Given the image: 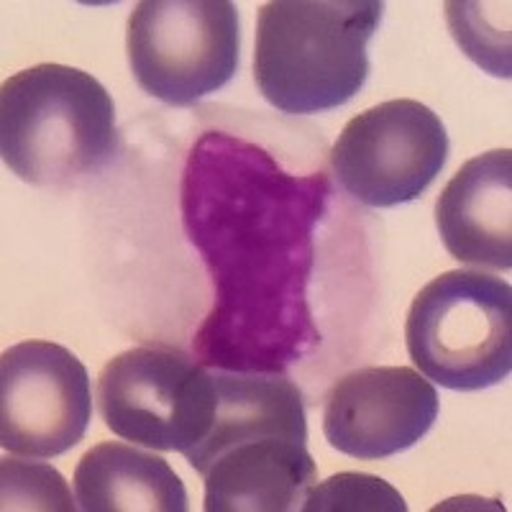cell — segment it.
Wrapping results in <instances>:
<instances>
[{
  "mask_svg": "<svg viewBox=\"0 0 512 512\" xmlns=\"http://www.w3.org/2000/svg\"><path fill=\"white\" fill-rule=\"evenodd\" d=\"M300 510L305 512H405L408 505L402 495L374 474L344 472L310 487Z\"/></svg>",
  "mask_w": 512,
  "mask_h": 512,
  "instance_id": "cell-13",
  "label": "cell"
},
{
  "mask_svg": "<svg viewBox=\"0 0 512 512\" xmlns=\"http://www.w3.org/2000/svg\"><path fill=\"white\" fill-rule=\"evenodd\" d=\"M328 198L323 172L295 175L254 141L226 131L195 141L180 208L216 290L195 333L205 367L285 374L318 344L308 287Z\"/></svg>",
  "mask_w": 512,
  "mask_h": 512,
  "instance_id": "cell-1",
  "label": "cell"
},
{
  "mask_svg": "<svg viewBox=\"0 0 512 512\" xmlns=\"http://www.w3.org/2000/svg\"><path fill=\"white\" fill-rule=\"evenodd\" d=\"M441 400L410 367H364L333 382L323 408V433L336 451L361 461L402 454L423 441Z\"/></svg>",
  "mask_w": 512,
  "mask_h": 512,
  "instance_id": "cell-10",
  "label": "cell"
},
{
  "mask_svg": "<svg viewBox=\"0 0 512 512\" xmlns=\"http://www.w3.org/2000/svg\"><path fill=\"white\" fill-rule=\"evenodd\" d=\"M77 507L85 512H185L187 489L162 456L134 443H98L75 469Z\"/></svg>",
  "mask_w": 512,
  "mask_h": 512,
  "instance_id": "cell-12",
  "label": "cell"
},
{
  "mask_svg": "<svg viewBox=\"0 0 512 512\" xmlns=\"http://www.w3.org/2000/svg\"><path fill=\"white\" fill-rule=\"evenodd\" d=\"M448 24L454 39L479 67L497 77H510V36L489 34L487 26L479 24L477 3H448Z\"/></svg>",
  "mask_w": 512,
  "mask_h": 512,
  "instance_id": "cell-14",
  "label": "cell"
},
{
  "mask_svg": "<svg viewBox=\"0 0 512 512\" xmlns=\"http://www.w3.org/2000/svg\"><path fill=\"white\" fill-rule=\"evenodd\" d=\"M382 0H272L256 21L254 80L272 108L315 116L349 103L367 82Z\"/></svg>",
  "mask_w": 512,
  "mask_h": 512,
  "instance_id": "cell-3",
  "label": "cell"
},
{
  "mask_svg": "<svg viewBox=\"0 0 512 512\" xmlns=\"http://www.w3.org/2000/svg\"><path fill=\"white\" fill-rule=\"evenodd\" d=\"M41 502L44 510H75L67 484L49 466H29L21 461H3V502Z\"/></svg>",
  "mask_w": 512,
  "mask_h": 512,
  "instance_id": "cell-15",
  "label": "cell"
},
{
  "mask_svg": "<svg viewBox=\"0 0 512 512\" xmlns=\"http://www.w3.org/2000/svg\"><path fill=\"white\" fill-rule=\"evenodd\" d=\"M448 134L420 100H387L351 118L331 149L346 195L369 208L413 203L441 175Z\"/></svg>",
  "mask_w": 512,
  "mask_h": 512,
  "instance_id": "cell-8",
  "label": "cell"
},
{
  "mask_svg": "<svg viewBox=\"0 0 512 512\" xmlns=\"http://www.w3.org/2000/svg\"><path fill=\"white\" fill-rule=\"evenodd\" d=\"M410 359L454 392H479L512 372V290L500 277L454 269L415 295L405 320Z\"/></svg>",
  "mask_w": 512,
  "mask_h": 512,
  "instance_id": "cell-5",
  "label": "cell"
},
{
  "mask_svg": "<svg viewBox=\"0 0 512 512\" xmlns=\"http://www.w3.org/2000/svg\"><path fill=\"white\" fill-rule=\"evenodd\" d=\"M93 420L90 374L52 341H24L0 356V446L54 459L85 438Z\"/></svg>",
  "mask_w": 512,
  "mask_h": 512,
  "instance_id": "cell-9",
  "label": "cell"
},
{
  "mask_svg": "<svg viewBox=\"0 0 512 512\" xmlns=\"http://www.w3.org/2000/svg\"><path fill=\"white\" fill-rule=\"evenodd\" d=\"M216 374L175 346L146 344L111 359L98 377V408L123 441L182 456L216 418Z\"/></svg>",
  "mask_w": 512,
  "mask_h": 512,
  "instance_id": "cell-7",
  "label": "cell"
},
{
  "mask_svg": "<svg viewBox=\"0 0 512 512\" xmlns=\"http://www.w3.org/2000/svg\"><path fill=\"white\" fill-rule=\"evenodd\" d=\"M436 228L461 264L512 267V152L469 159L436 200Z\"/></svg>",
  "mask_w": 512,
  "mask_h": 512,
  "instance_id": "cell-11",
  "label": "cell"
},
{
  "mask_svg": "<svg viewBox=\"0 0 512 512\" xmlns=\"http://www.w3.org/2000/svg\"><path fill=\"white\" fill-rule=\"evenodd\" d=\"M216 418L185 459L203 477L205 512H290L318 479L303 392L285 374L216 369Z\"/></svg>",
  "mask_w": 512,
  "mask_h": 512,
  "instance_id": "cell-2",
  "label": "cell"
},
{
  "mask_svg": "<svg viewBox=\"0 0 512 512\" xmlns=\"http://www.w3.org/2000/svg\"><path fill=\"white\" fill-rule=\"evenodd\" d=\"M116 105L90 72L36 64L0 90V154L29 185H64L116 154Z\"/></svg>",
  "mask_w": 512,
  "mask_h": 512,
  "instance_id": "cell-4",
  "label": "cell"
},
{
  "mask_svg": "<svg viewBox=\"0 0 512 512\" xmlns=\"http://www.w3.org/2000/svg\"><path fill=\"white\" fill-rule=\"evenodd\" d=\"M239 49L231 0H141L128 16V67L139 88L177 108L228 85Z\"/></svg>",
  "mask_w": 512,
  "mask_h": 512,
  "instance_id": "cell-6",
  "label": "cell"
}]
</instances>
